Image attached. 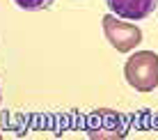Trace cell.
<instances>
[{
	"mask_svg": "<svg viewBox=\"0 0 158 140\" xmlns=\"http://www.w3.org/2000/svg\"><path fill=\"white\" fill-rule=\"evenodd\" d=\"M126 83L138 92H154L158 87V55L154 51H138L124 64Z\"/></svg>",
	"mask_w": 158,
	"mask_h": 140,
	"instance_id": "1",
	"label": "cell"
},
{
	"mask_svg": "<svg viewBox=\"0 0 158 140\" xmlns=\"http://www.w3.org/2000/svg\"><path fill=\"white\" fill-rule=\"evenodd\" d=\"M103 32H106V39L112 44V48H117L119 53H128L142 41V30L133 23L126 21H119L117 16L106 14L103 16Z\"/></svg>",
	"mask_w": 158,
	"mask_h": 140,
	"instance_id": "2",
	"label": "cell"
},
{
	"mask_svg": "<svg viewBox=\"0 0 158 140\" xmlns=\"http://www.w3.org/2000/svg\"><path fill=\"white\" fill-rule=\"evenodd\" d=\"M126 122L115 110H94L87 122V136L94 140H110V138H126Z\"/></svg>",
	"mask_w": 158,
	"mask_h": 140,
	"instance_id": "3",
	"label": "cell"
},
{
	"mask_svg": "<svg viewBox=\"0 0 158 140\" xmlns=\"http://www.w3.org/2000/svg\"><path fill=\"white\" fill-rule=\"evenodd\" d=\"M158 0H108V7L126 21H142L156 9Z\"/></svg>",
	"mask_w": 158,
	"mask_h": 140,
	"instance_id": "4",
	"label": "cell"
},
{
	"mask_svg": "<svg viewBox=\"0 0 158 140\" xmlns=\"http://www.w3.org/2000/svg\"><path fill=\"white\" fill-rule=\"evenodd\" d=\"M21 9H44L53 2V0H14Z\"/></svg>",
	"mask_w": 158,
	"mask_h": 140,
	"instance_id": "5",
	"label": "cell"
},
{
	"mask_svg": "<svg viewBox=\"0 0 158 140\" xmlns=\"http://www.w3.org/2000/svg\"><path fill=\"white\" fill-rule=\"evenodd\" d=\"M0 101H2V94H0Z\"/></svg>",
	"mask_w": 158,
	"mask_h": 140,
	"instance_id": "6",
	"label": "cell"
}]
</instances>
